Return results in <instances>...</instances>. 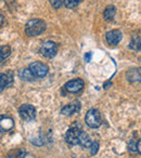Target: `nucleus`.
<instances>
[{"label": "nucleus", "instance_id": "nucleus-1", "mask_svg": "<svg viewBox=\"0 0 141 158\" xmlns=\"http://www.w3.org/2000/svg\"><path fill=\"white\" fill-rule=\"evenodd\" d=\"M46 31V23L40 19H32L25 25V33L29 37L39 36Z\"/></svg>", "mask_w": 141, "mask_h": 158}, {"label": "nucleus", "instance_id": "nucleus-2", "mask_svg": "<svg viewBox=\"0 0 141 158\" xmlns=\"http://www.w3.org/2000/svg\"><path fill=\"white\" fill-rule=\"evenodd\" d=\"M85 121H86L87 126L92 129H97L101 126V115L100 112L96 108H91L87 112V115L85 117Z\"/></svg>", "mask_w": 141, "mask_h": 158}, {"label": "nucleus", "instance_id": "nucleus-3", "mask_svg": "<svg viewBox=\"0 0 141 158\" xmlns=\"http://www.w3.org/2000/svg\"><path fill=\"white\" fill-rule=\"evenodd\" d=\"M28 68L32 72V74L36 77V79L44 78L49 73V67L47 66V64L41 63V62H33L29 64Z\"/></svg>", "mask_w": 141, "mask_h": 158}, {"label": "nucleus", "instance_id": "nucleus-4", "mask_svg": "<svg viewBox=\"0 0 141 158\" xmlns=\"http://www.w3.org/2000/svg\"><path fill=\"white\" fill-rule=\"evenodd\" d=\"M19 114L21 118L25 121H32L36 117V110L31 104H23L19 108Z\"/></svg>", "mask_w": 141, "mask_h": 158}, {"label": "nucleus", "instance_id": "nucleus-5", "mask_svg": "<svg viewBox=\"0 0 141 158\" xmlns=\"http://www.w3.org/2000/svg\"><path fill=\"white\" fill-rule=\"evenodd\" d=\"M40 53L47 59H52L58 53V44L53 41H46L40 48Z\"/></svg>", "mask_w": 141, "mask_h": 158}, {"label": "nucleus", "instance_id": "nucleus-6", "mask_svg": "<svg viewBox=\"0 0 141 158\" xmlns=\"http://www.w3.org/2000/svg\"><path fill=\"white\" fill-rule=\"evenodd\" d=\"M82 129L78 128V126H73L67 130L65 134V141L70 145H77L78 141H79V135Z\"/></svg>", "mask_w": 141, "mask_h": 158}, {"label": "nucleus", "instance_id": "nucleus-7", "mask_svg": "<svg viewBox=\"0 0 141 158\" xmlns=\"http://www.w3.org/2000/svg\"><path fill=\"white\" fill-rule=\"evenodd\" d=\"M84 86H85L84 80L80 78H76L66 82V84L64 85L63 89L68 93H77L84 88Z\"/></svg>", "mask_w": 141, "mask_h": 158}, {"label": "nucleus", "instance_id": "nucleus-8", "mask_svg": "<svg viewBox=\"0 0 141 158\" xmlns=\"http://www.w3.org/2000/svg\"><path fill=\"white\" fill-rule=\"evenodd\" d=\"M123 34L118 29H113L105 34V40L110 46H117L122 41Z\"/></svg>", "mask_w": 141, "mask_h": 158}, {"label": "nucleus", "instance_id": "nucleus-9", "mask_svg": "<svg viewBox=\"0 0 141 158\" xmlns=\"http://www.w3.org/2000/svg\"><path fill=\"white\" fill-rule=\"evenodd\" d=\"M80 110V103L78 101H74L73 103L67 104L61 110V114L64 116H68V115H73L74 113H77Z\"/></svg>", "mask_w": 141, "mask_h": 158}, {"label": "nucleus", "instance_id": "nucleus-10", "mask_svg": "<svg viewBox=\"0 0 141 158\" xmlns=\"http://www.w3.org/2000/svg\"><path fill=\"white\" fill-rule=\"evenodd\" d=\"M14 127V121L9 116H0V132H8Z\"/></svg>", "mask_w": 141, "mask_h": 158}, {"label": "nucleus", "instance_id": "nucleus-11", "mask_svg": "<svg viewBox=\"0 0 141 158\" xmlns=\"http://www.w3.org/2000/svg\"><path fill=\"white\" fill-rule=\"evenodd\" d=\"M13 79H12V73L10 74H0V92L3 91L8 86L12 84Z\"/></svg>", "mask_w": 141, "mask_h": 158}, {"label": "nucleus", "instance_id": "nucleus-12", "mask_svg": "<svg viewBox=\"0 0 141 158\" xmlns=\"http://www.w3.org/2000/svg\"><path fill=\"white\" fill-rule=\"evenodd\" d=\"M19 77L24 81H34V80H36V77L32 74L29 68H22L19 72Z\"/></svg>", "mask_w": 141, "mask_h": 158}, {"label": "nucleus", "instance_id": "nucleus-13", "mask_svg": "<svg viewBox=\"0 0 141 158\" xmlns=\"http://www.w3.org/2000/svg\"><path fill=\"white\" fill-rule=\"evenodd\" d=\"M92 143V141L90 140V136L86 133V132L82 131L80 132V135H79V141H78V144L80 146H83L84 148H89Z\"/></svg>", "mask_w": 141, "mask_h": 158}, {"label": "nucleus", "instance_id": "nucleus-14", "mask_svg": "<svg viewBox=\"0 0 141 158\" xmlns=\"http://www.w3.org/2000/svg\"><path fill=\"white\" fill-rule=\"evenodd\" d=\"M126 77L130 82L141 81V74L138 69H129L126 74Z\"/></svg>", "mask_w": 141, "mask_h": 158}, {"label": "nucleus", "instance_id": "nucleus-15", "mask_svg": "<svg viewBox=\"0 0 141 158\" xmlns=\"http://www.w3.org/2000/svg\"><path fill=\"white\" fill-rule=\"evenodd\" d=\"M116 14V8L114 6H108L103 12V18L105 21H112Z\"/></svg>", "mask_w": 141, "mask_h": 158}, {"label": "nucleus", "instance_id": "nucleus-16", "mask_svg": "<svg viewBox=\"0 0 141 158\" xmlns=\"http://www.w3.org/2000/svg\"><path fill=\"white\" fill-rule=\"evenodd\" d=\"M11 54V48L9 46H1L0 47V63L7 60Z\"/></svg>", "mask_w": 141, "mask_h": 158}, {"label": "nucleus", "instance_id": "nucleus-17", "mask_svg": "<svg viewBox=\"0 0 141 158\" xmlns=\"http://www.w3.org/2000/svg\"><path fill=\"white\" fill-rule=\"evenodd\" d=\"M129 48L134 49V50H140L141 51V36H135L132 37L131 41H130Z\"/></svg>", "mask_w": 141, "mask_h": 158}, {"label": "nucleus", "instance_id": "nucleus-18", "mask_svg": "<svg viewBox=\"0 0 141 158\" xmlns=\"http://www.w3.org/2000/svg\"><path fill=\"white\" fill-rule=\"evenodd\" d=\"M82 2V0H63V3L67 9H74L77 7L79 3Z\"/></svg>", "mask_w": 141, "mask_h": 158}, {"label": "nucleus", "instance_id": "nucleus-19", "mask_svg": "<svg viewBox=\"0 0 141 158\" xmlns=\"http://www.w3.org/2000/svg\"><path fill=\"white\" fill-rule=\"evenodd\" d=\"M90 154L91 155H96V154L98 153V151H99V143L97 142V141H95V142L91 143L90 145Z\"/></svg>", "mask_w": 141, "mask_h": 158}, {"label": "nucleus", "instance_id": "nucleus-20", "mask_svg": "<svg viewBox=\"0 0 141 158\" xmlns=\"http://www.w3.org/2000/svg\"><path fill=\"white\" fill-rule=\"evenodd\" d=\"M50 5L52 6L54 9H60L63 5V0H49Z\"/></svg>", "mask_w": 141, "mask_h": 158}, {"label": "nucleus", "instance_id": "nucleus-21", "mask_svg": "<svg viewBox=\"0 0 141 158\" xmlns=\"http://www.w3.org/2000/svg\"><path fill=\"white\" fill-rule=\"evenodd\" d=\"M128 149L131 154H136L137 153V142H135L134 140L130 141L129 144H128Z\"/></svg>", "mask_w": 141, "mask_h": 158}, {"label": "nucleus", "instance_id": "nucleus-22", "mask_svg": "<svg viewBox=\"0 0 141 158\" xmlns=\"http://www.w3.org/2000/svg\"><path fill=\"white\" fill-rule=\"evenodd\" d=\"M91 56H92V53H91V52L86 53V55H85V60H86V62H90L91 61Z\"/></svg>", "mask_w": 141, "mask_h": 158}, {"label": "nucleus", "instance_id": "nucleus-23", "mask_svg": "<svg viewBox=\"0 0 141 158\" xmlns=\"http://www.w3.org/2000/svg\"><path fill=\"white\" fill-rule=\"evenodd\" d=\"M137 153H139L141 155V139L137 142Z\"/></svg>", "mask_w": 141, "mask_h": 158}, {"label": "nucleus", "instance_id": "nucleus-24", "mask_svg": "<svg viewBox=\"0 0 141 158\" xmlns=\"http://www.w3.org/2000/svg\"><path fill=\"white\" fill-rule=\"evenodd\" d=\"M3 24H5V16L0 14V28L3 26Z\"/></svg>", "mask_w": 141, "mask_h": 158}, {"label": "nucleus", "instance_id": "nucleus-25", "mask_svg": "<svg viewBox=\"0 0 141 158\" xmlns=\"http://www.w3.org/2000/svg\"><path fill=\"white\" fill-rule=\"evenodd\" d=\"M111 86H112L111 82H106V84H104V88L105 89H109V87H111Z\"/></svg>", "mask_w": 141, "mask_h": 158}]
</instances>
